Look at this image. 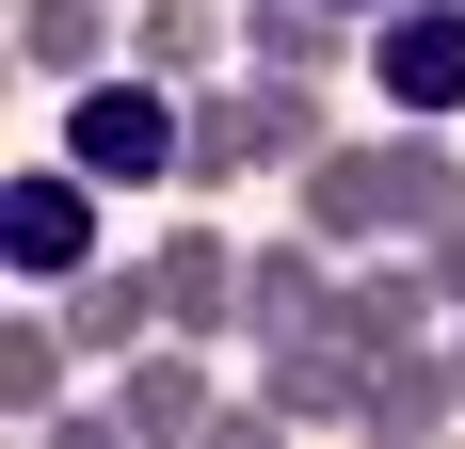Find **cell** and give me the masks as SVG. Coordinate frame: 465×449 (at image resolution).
<instances>
[{"instance_id": "obj_13", "label": "cell", "mask_w": 465, "mask_h": 449, "mask_svg": "<svg viewBox=\"0 0 465 449\" xmlns=\"http://www.w3.org/2000/svg\"><path fill=\"white\" fill-rule=\"evenodd\" d=\"M16 65L33 81H96V65H129V16L113 0H16Z\"/></svg>"}, {"instance_id": "obj_1", "label": "cell", "mask_w": 465, "mask_h": 449, "mask_svg": "<svg viewBox=\"0 0 465 449\" xmlns=\"http://www.w3.org/2000/svg\"><path fill=\"white\" fill-rule=\"evenodd\" d=\"M289 209L322 224L337 257H385V241H433V224L465 209V161H450V129H370V145H337L322 177H289Z\"/></svg>"}, {"instance_id": "obj_7", "label": "cell", "mask_w": 465, "mask_h": 449, "mask_svg": "<svg viewBox=\"0 0 465 449\" xmlns=\"http://www.w3.org/2000/svg\"><path fill=\"white\" fill-rule=\"evenodd\" d=\"M144 257H161V321H177V337H241V241L209 224V193H193Z\"/></svg>"}, {"instance_id": "obj_19", "label": "cell", "mask_w": 465, "mask_h": 449, "mask_svg": "<svg viewBox=\"0 0 465 449\" xmlns=\"http://www.w3.org/2000/svg\"><path fill=\"white\" fill-rule=\"evenodd\" d=\"M337 16H385V0H337Z\"/></svg>"}, {"instance_id": "obj_11", "label": "cell", "mask_w": 465, "mask_h": 449, "mask_svg": "<svg viewBox=\"0 0 465 449\" xmlns=\"http://www.w3.org/2000/svg\"><path fill=\"white\" fill-rule=\"evenodd\" d=\"M241 65L257 81H337V65H370V16H337V0H241Z\"/></svg>"}, {"instance_id": "obj_6", "label": "cell", "mask_w": 465, "mask_h": 449, "mask_svg": "<svg viewBox=\"0 0 465 449\" xmlns=\"http://www.w3.org/2000/svg\"><path fill=\"white\" fill-rule=\"evenodd\" d=\"M337 337H353L370 369L450 337V289H433V257H418V241H385V257H353V273H337Z\"/></svg>"}, {"instance_id": "obj_17", "label": "cell", "mask_w": 465, "mask_h": 449, "mask_svg": "<svg viewBox=\"0 0 465 449\" xmlns=\"http://www.w3.org/2000/svg\"><path fill=\"white\" fill-rule=\"evenodd\" d=\"M418 257H433V289H450V321H465V209H450V224H433Z\"/></svg>"}, {"instance_id": "obj_9", "label": "cell", "mask_w": 465, "mask_h": 449, "mask_svg": "<svg viewBox=\"0 0 465 449\" xmlns=\"http://www.w3.org/2000/svg\"><path fill=\"white\" fill-rule=\"evenodd\" d=\"M337 241L322 224H289V241H241V337H289V321H337Z\"/></svg>"}, {"instance_id": "obj_18", "label": "cell", "mask_w": 465, "mask_h": 449, "mask_svg": "<svg viewBox=\"0 0 465 449\" xmlns=\"http://www.w3.org/2000/svg\"><path fill=\"white\" fill-rule=\"evenodd\" d=\"M450 385H465V321H450Z\"/></svg>"}, {"instance_id": "obj_16", "label": "cell", "mask_w": 465, "mask_h": 449, "mask_svg": "<svg viewBox=\"0 0 465 449\" xmlns=\"http://www.w3.org/2000/svg\"><path fill=\"white\" fill-rule=\"evenodd\" d=\"M465 417V385H450V337L433 354H385V385H370V434H450Z\"/></svg>"}, {"instance_id": "obj_4", "label": "cell", "mask_w": 465, "mask_h": 449, "mask_svg": "<svg viewBox=\"0 0 465 449\" xmlns=\"http://www.w3.org/2000/svg\"><path fill=\"white\" fill-rule=\"evenodd\" d=\"M370 385L385 369L337 337V321H289V337H257V402L289 417V434H370Z\"/></svg>"}, {"instance_id": "obj_12", "label": "cell", "mask_w": 465, "mask_h": 449, "mask_svg": "<svg viewBox=\"0 0 465 449\" xmlns=\"http://www.w3.org/2000/svg\"><path fill=\"white\" fill-rule=\"evenodd\" d=\"M129 65H161V81H225V65H241V16H225V0H129Z\"/></svg>"}, {"instance_id": "obj_3", "label": "cell", "mask_w": 465, "mask_h": 449, "mask_svg": "<svg viewBox=\"0 0 465 449\" xmlns=\"http://www.w3.org/2000/svg\"><path fill=\"white\" fill-rule=\"evenodd\" d=\"M370 96L418 113V129H465V0H385L370 16Z\"/></svg>"}, {"instance_id": "obj_5", "label": "cell", "mask_w": 465, "mask_h": 449, "mask_svg": "<svg viewBox=\"0 0 465 449\" xmlns=\"http://www.w3.org/2000/svg\"><path fill=\"white\" fill-rule=\"evenodd\" d=\"M0 257H16V289L96 273V177L81 161H16V177H0Z\"/></svg>"}, {"instance_id": "obj_2", "label": "cell", "mask_w": 465, "mask_h": 449, "mask_svg": "<svg viewBox=\"0 0 465 449\" xmlns=\"http://www.w3.org/2000/svg\"><path fill=\"white\" fill-rule=\"evenodd\" d=\"M64 161H81L96 193H177L193 96L161 81V65H96V81H64Z\"/></svg>"}, {"instance_id": "obj_15", "label": "cell", "mask_w": 465, "mask_h": 449, "mask_svg": "<svg viewBox=\"0 0 465 449\" xmlns=\"http://www.w3.org/2000/svg\"><path fill=\"white\" fill-rule=\"evenodd\" d=\"M241 177H273V161H257V81H193V161H177V193H241Z\"/></svg>"}, {"instance_id": "obj_14", "label": "cell", "mask_w": 465, "mask_h": 449, "mask_svg": "<svg viewBox=\"0 0 465 449\" xmlns=\"http://www.w3.org/2000/svg\"><path fill=\"white\" fill-rule=\"evenodd\" d=\"M64 354H81V337H64V305H48V289H33V321H0V417H16V434H48V417H64Z\"/></svg>"}, {"instance_id": "obj_10", "label": "cell", "mask_w": 465, "mask_h": 449, "mask_svg": "<svg viewBox=\"0 0 465 449\" xmlns=\"http://www.w3.org/2000/svg\"><path fill=\"white\" fill-rule=\"evenodd\" d=\"M113 417H129L144 449H177V434H209V417H225V385H209V337H144V354L113 369Z\"/></svg>"}, {"instance_id": "obj_8", "label": "cell", "mask_w": 465, "mask_h": 449, "mask_svg": "<svg viewBox=\"0 0 465 449\" xmlns=\"http://www.w3.org/2000/svg\"><path fill=\"white\" fill-rule=\"evenodd\" d=\"M48 305H64V337H81L96 369H129L144 337H177V321H161V257H96V273H64Z\"/></svg>"}]
</instances>
